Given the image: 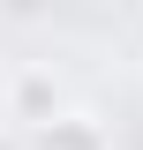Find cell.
I'll use <instances>...</instances> for the list:
<instances>
[{"instance_id":"2","label":"cell","mask_w":143,"mask_h":150,"mask_svg":"<svg viewBox=\"0 0 143 150\" xmlns=\"http://www.w3.org/2000/svg\"><path fill=\"white\" fill-rule=\"evenodd\" d=\"M15 112L38 120V128L60 112V90H53V75H45V68H23V75H15Z\"/></svg>"},{"instance_id":"1","label":"cell","mask_w":143,"mask_h":150,"mask_svg":"<svg viewBox=\"0 0 143 150\" xmlns=\"http://www.w3.org/2000/svg\"><path fill=\"white\" fill-rule=\"evenodd\" d=\"M38 150H106V128H98L90 112H53V120L38 128Z\"/></svg>"}]
</instances>
